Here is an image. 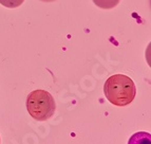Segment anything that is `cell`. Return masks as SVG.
<instances>
[{
    "label": "cell",
    "instance_id": "6da1fadb",
    "mask_svg": "<svg viewBox=\"0 0 151 144\" xmlns=\"http://www.w3.org/2000/svg\"><path fill=\"white\" fill-rule=\"evenodd\" d=\"M104 92L111 104L115 106H127L132 103L136 96L133 81L125 74L110 76L104 85Z\"/></svg>",
    "mask_w": 151,
    "mask_h": 144
},
{
    "label": "cell",
    "instance_id": "7a4b0ae2",
    "mask_svg": "<svg viewBox=\"0 0 151 144\" xmlns=\"http://www.w3.org/2000/svg\"><path fill=\"white\" fill-rule=\"evenodd\" d=\"M27 109L33 119L36 121H47L51 119L56 110V104L52 94L48 91H32L27 99Z\"/></svg>",
    "mask_w": 151,
    "mask_h": 144
},
{
    "label": "cell",
    "instance_id": "3957f363",
    "mask_svg": "<svg viewBox=\"0 0 151 144\" xmlns=\"http://www.w3.org/2000/svg\"><path fill=\"white\" fill-rule=\"evenodd\" d=\"M119 1L121 0H93L94 4L104 10H110V9L115 8L119 3Z\"/></svg>",
    "mask_w": 151,
    "mask_h": 144
},
{
    "label": "cell",
    "instance_id": "277c9868",
    "mask_svg": "<svg viewBox=\"0 0 151 144\" xmlns=\"http://www.w3.org/2000/svg\"><path fill=\"white\" fill-rule=\"evenodd\" d=\"M24 0H0V4L9 9H15L20 7Z\"/></svg>",
    "mask_w": 151,
    "mask_h": 144
},
{
    "label": "cell",
    "instance_id": "5b68a950",
    "mask_svg": "<svg viewBox=\"0 0 151 144\" xmlns=\"http://www.w3.org/2000/svg\"><path fill=\"white\" fill-rule=\"evenodd\" d=\"M40 1H43V2H53L55 0H40Z\"/></svg>",
    "mask_w": 151,
    "mask_h": 144
}]
</instances>
